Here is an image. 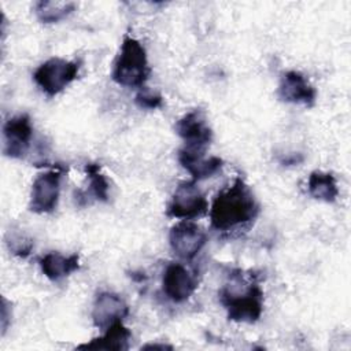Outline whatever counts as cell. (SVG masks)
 Listing matches in <instances>:
<instances>
[{"label":"cell","mask_w":351,"mask_h":351,"mask_svg":"<svg viewBox=\"0 0 351 351\" xmlns=\"http://www.w3.org/2000/svg\"><path fill=\"white\" fill-rule=\"evenodd\" d=\"M261 206L252 189L241 178L236 177L213 200L208 215L211 229L229 234L247 229L259 215Z\"/></svg>","instance_id":"1"},{"label":"cell","mask_w":351,"mask_h":351,"mask_svg":"<svg viewBox=\"0 0 351 351\" xmlns=\"http://www.w3.org/2000/svg\"><path fill=\"white\" fill-rule=\"evenodd\" d=\"M219 303L230 321L255 324L263 313V291L252 274L237 269L218 292Z\"/></svg>","instance_id":"2"},{"label":"cell","mask_w":351,"mask_h":351,"mask_svg":"<svg viewBox=\"0 0 351 351\" xmlns=\"http://www.w3.org/2000/svg\"><path fill=\"white\" fill-rule=\"evenodd\" d=\"M151 67L144 45L132 36H125L115 58L111 78L125 88H143L148 81Z\"/></svg>","instance_id":"3"},{"label":"cell","mask_w":351,"mask_h":351,"mask_svg":"<svg viewBox=\"0 0 351 351\" xmlns=\"http://www.w3.org/2000/svg\"><path fill=\"white\" fill-rule=\"evenodd\" d=\"M80 69V60H69L53 56L43 62L33 71V81L44 95L53 97L77 80Z\"/></svg>","instance_id":"4"},{"label":"cell","mask_w":351,"mask_h":351,"mask_svg":"<svg viewBox=\"0 0 351 351\" xmlns=\"http://www.w3.org/2000/svg\"><path fill=\"white\" fill-rule=\"evenodd\" d=\"M208 211V202L196 181L180 182L166 207V215L176 219L192 221Z\"/></svg>","instance_id":"5"},{"label":"cell","mask_w":351,"mask_h":351,"mask_svg":"<svg viewBox=\"0 0 351 351\" xmlns=\"http://www.w3.org/2000/svg\"><path fill=\"white\" fill-rule=\"evenodd\" d=\"M62 171L58 169L38 174L30 189L29 210L36 214H51L56 210L60 197Z\"/></svg>","instance_id":"6"},{"label":"cell","mask_w":351,"mask_h":351,"mask_svg":"<svg viewBox=\"0 0 351 351\" xmlns=\"http://www.w3.org/2000/svg\"><path fill=\"white\" fill-rule=\"evenodd\" d=\"M206 243V230L193 221H178L169 232V244L171 251L184 261H192L203 250Z\"/></svg>","instance_id":"7"},{"label":"cell","mask_w":351,"mask_h":351,"mask_svg":"<svg viewBox=\"0 0 351 351\" xmlns=\"http://www.w3.org/2000/svg\"><path fill=\"white\" fill-rule=\"evenodd\" d=\"M33 141V125L27 114H16L3 125V154L11 159L27 155Z\"/></svg>","instance_id":"8"},{"label":"cell","mask_w":351,"mask_h":351,"mask_svg":"<svg viewBox=\"0 0 351 351\" xmlns=\"http://www.w3.org/2000/svg\"><path fill=\"white\" fill-rule=\"evenodd\" d=\"M176 133L184 141V147L206 151L211 144L214 133L206 114L202 110H192L176 122Z\"/></svg>","instance_id":"9"},{"label":"cell","mask_w":351,"mask_h":351,"mask_svg":"<svg viewBox=\"0 0 351 351\" xmlns=\"http://www.w3.org/2000/svg\"><path fill=\"white\" fill-rule=\"evenodd\" d=\"M197 289L195 274L182 263L171 262L162 276V292L170 302L181 304L186 302Z\"/></svg>","instance_id":"10"},{"label":"cell","mask_w":351,"mask_h":351,"mask_svg":"<svg viewBox=\"0 0 351 351\" xmlns=\"http://www.w3.org/2000/svg\"><path fill=\"white\" fill-rule=\"evenodd\" d=\"M277 96L284 103L303 107H314L317 101V90L308 78L298 70H288L281 74Z\"/></svg>","instance_id":"11"},{"label":"cell","mask_w":351,"mask_h":351,"mask_svg":"<svg viewBox=\"0 0 351 351\" xmlns=\"http://www.w3.org/2000/svg\"><path fill=\"white\" fill-rule=\"evenodd\" d=\"M90 315L93 325L103 332L112 324L123 321L129 315V306L121 295L111 291H101L93 300Z\"/></svg>","instance_id":"12"},{"label":"cell","mask_w":351,"mask_h":351,"mask_svg":"<svg viewBox=\"0 0 351 351\" xmlns=\"http://www.w3.org/2000/svg\"><path fill=\"white\" fill-rule=\"evenodd\" d=\"M180 165L192 176L193 181H200L215 176L223 167V160L219 156H206V151L191 149L182 147L177 152Z\"/></svg>","instance_id":"13"},{"label":"cell","mask_w":351,"mask_h":351,"mask_svg":"<svg viewBox=\"0 0 351 351\" xmlns=\"http://www.w3.org/2000/svg\"><path fill=\"white\" fill-rule=\"evenodd\" d=\"M38 266L48 280L59 282L80 269V255H63L52 251L40 258Z\"/></svg>","instance_id":"14"},{"label":"cell","mask_w":351,"mask_h":351,"mask_svg":"<svg viewBox=\"0 0 351 351\" xmlns=\"http://www.w3.org/2000/svg\"><path fill=\"white\" fill-rule=\"evenodd\" d=\"M132 332L123 325V321L115 322L101 332L100 336L92 339L89 343L77 346L78 350H129Z\"/></svg>","instance_id":"15"},{"label":"cell","mask_w":351,"mask_h":351,"mask_svg":"<svg viewBox=\"0 0 351 351\" xmlns=\"http://www.w3.org/2000/svg\"><path fill=\"white\" fill-rule=\"evenodd\" d=\"M307 192L315 200L324 203H335L339 197L336 177L329 171H311L307 178Z\"/></svg>","instance_id":"16"},{"label":"cell","mask_w":351,"mask_h":351,"mask_svg":"<svg viewBox=\"0 0 351 351\" xmlns=\"http://www.w3.org/2000/svg\"><path fill=\"white\" fill-rule=\"evenodd\" d=\"M73 1L41 0L34 4V14L41 23H58L75 11Z\"/></svg>","instance_id":"17"},{"label":"cell","mask_w":351,"mask_h":351,"mask_svg":"<svg viewBox=\"0 0 351 351\" xmlns=\"http://www.w3.org/2000/svg\"><path fill=\"white\" fill-rule=\"evenodd\" d=\"M85 173L89 180L88 188L89 193L97 200V202H108L110 197V182L106 178V176L101 173V169L97 163H86L85 165Z\"/></svg>","instance_id":"18"},{"label":"cell","mask_w":351,"mask_h":351,"mask_svg":"<svg viewBox=\"0 0 351 351\" xmlns=\"http://www.w3.org/2000/svg\"><path fill=\"white\" fill-rule=\"evenodd\" d=\"M5 244L14 255L21 258H26L33 248V240L21 232H10L5 237Z\"/></svg>","instance_id":"19"},{"label":"cell","mask_w":351,"mask_h":351,"mask_svg":"<svg viewBox=\"0 0 351 351\" xmlns=\"http://www.w3.org/2000/svg\"><path fill=\"white\" fill-rule=\"evenodd\" d=\"M134 103L143 110H156L162 107L163 97L160 93L151 90L148 86H143L134 96Z\"/></svg>","instance_id":"20"},{"label":"cell","mask_w":351,"mask_h":351,"mask_svg":"<svg viewBox=\"0 0 351 351\" xmlns=\"http://www.w3.org/2000/svg\"><path fill=\"white\" fill-rule=\"evenodd\" d=\"M8 302L3 298V307H1V335H5V330L8 328V318H11V314H7Z\"/></svg>","instance_id":"21"},{"label":"cell","mask_w":351,"mask_h":351,"mask_svg":"<svg viewBox=\"0 0 351 351\" xmlns=\"http://www.w3.org/2000/svg\"><path fill=\"white\" fill-rule=\"evenodd\" d=\"M144 348H162V350H165V348H171V346H166V344H162V346H159V344H148V346H144Z\"/></svg>","instance_id":"22"}]
</instances>
